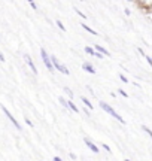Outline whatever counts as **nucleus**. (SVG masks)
<instances>
[{
	"instance_id": "nucleus-1",
	"label": "nucleus",
	"mask_w": 152,
	"mask_h": 161,
	"mask_svg": "<svg viewBox=\"0 0 152 161\" xmlns=\"http://www.w3.org/2000/svg\"><path fill=\"white\" fill-rule=\"evenodd\" d=\"M100 107H102V109H103L104 112H108L110 116H114L115 119H118V121H119V122L125 124V119H124V118H122L121 115H118V113H116V112L114 110V107H112V106H109L108 103H104V102H100Z\"/></svg>"
},
{
	"instance_id": "nucleus-2",
	"label": "nucleus",
	"mask_w": 152,
	"mask_h": 161,
	"mask_svg": "<svg viewBox=\"0 0 152 161\" xmlns=\"http://www.w3.org/2000/svg\"><path fill=\"white\" fill-rule=\"evenodd\" d=\"M40 57H42V61L45 63V66L48 67V70L49 72H54L55 67H54V64H52V60H51V57L48 55V54H46V51L43 48L40 49Z\"/></svg>"
},
{
	"instance_id": "nucleus-3",
	"label": "nucleus",
	"mask_w": 152,
	"mask_h": 161,
	"mask_svg": "<svg viewBox=\"0 0 152 161\" xmlns=\"http://www.w3.org/2000/svg\"><path fill=\"white\" fill-rule=\"evenodd\" d=\"M51 60H52V64H54V67H55V69H57L58 72H61L63 75H70V72H69V69H67V67H66L64 64H61V63L58 61V60H57L54 55L51 57Z\"/></svg>"
},
{
	"instance_id": "nucleus-4",
	"label": "nucleus",
	"mask_w": 152,
	"mask_h": 161,
	"mask_svg": "<svg viewBox=\"0 0 152 161\" xmlns=\"http://www.w3.org/2000/svg\"><path fill=\"white\" fill-rule=\"evenodd\" d=\"M2 110L5 112V115H6V116H8L9 119H11V122H12V124H14L15 127H17V130H21V125H19V122H18V121H17V118H14V116H12V113H11V112H9L8 109H6V107H5V106H2Z\"/></svg>"
},
{
	"instance_id": "nucleus-5",
	"label": "nucleus",
	"mask_w": 152,
	"mask_h": 161,
	"mask_svg": "<svg viewBox=\"0 0 152 161\" xmlns=\"http://www.w3.org/2000/svg\"><path fill=\"white\" fill-rule=\"evenodd\" d=\"M24 60H25V63L30 66L31 72L35 73V75H37V69H36V66H35V63H33V60H31V57L29 55V54H25V55H24Z\"/></svg>"
},
{
	"instance_id": "nucleus-6",
	"label": "nucleus",
	"mask_w": 152,
	"mask_h": 161,
	"mask_svg": "<svg viewBox=\"0 0 152 161\" xmlns=\"http://www.w3.org/2000/svg\"><path fill=\"white\" fill-rule=\"evenodd\" d=\"M84 142H85V145H87V146H88V148H90V149H91L92 152H94V154H98V148H97L94 143H92L90 139H85Z\"/></svg>"
},
{
	"instance_id": "nucleus-7",
	"label": "nucleus",
	"mask_w": 152,
	"mask_h": 161,
	"mask_svg": "<svg viewBox=\"0 0 152 161\" xmlns=\"http://www.w3.org/2000/svg\"><path fill=\"white\" fill-rule=\"evenodd\" d=\"M94 49H97L98 52H102L103 55H106V57H110V52L106 49V48H103V46H100V45H94Z\"/></svg>"
},
{
	"instance_id": "nucleus-8",
	"label": "nucleus",
	"mask_w": 152,
	"mask_h": 161,
	"mask_svg": "<svg viewBox=\"0 0 152 161\" xmlns=\"http://www.w3.org/2000/svg\"><path fill=\"white\" fill-rule=\"evenodd\" d=\"M82 69L87 70L88 73H91V75H94V73H96V69H94V67H92L90 63H84V64H82Z\"/></svg>"
},
{
	"instance_id": "nucleus-9",
	"label": "nucleus",
	"mask_w": 152,
	"mask_h": 161,
	"mask_svg": "<svg viewBox=\"0 0 152 161\" xmlns=\"http://www.w3.org/2000/svg\"><path fill=\"white\" fill-rule=\"evenodd\" d=\"M139 3H140L142 6H143V8H151V6H152V0H139Z\"/></svg>"
},
{
	"instance_id": "nucleus-10",
	"label": "nucleus",
	"mask_w": 152,
	"mask_h": 161,
	"mask_svg": "<svg viewBox=\"0 0 152 161\" xmlns=\"http://www.w3.org/2000/svg\"><path fill=\"white\" fill-rule=\"evenodd\" d=\"M67 107H70V109H72V110H73L75 113H79V109H78V107H76V104H75L73 102H72V98L69 100V103H67Z\"/></svg>"
},
{
	"instance_id": "nucleus-11",
	"label": "nucleus",
	"mask_w": 152,
	"mask_h": 161,
	"mask_svg": "<svg viewBox=\"0 0 152 161\" xmlns=\"http://www.w3.org/2000/svg\"><path fill=\"white\" fill-rule=\"evenodd\" d=\"M82 27H84V29H85V30H87L88 33H91V35H94V36H97V35H98V33H97L96 30H92V29H91V27H88L87 24H84V23H82Z\"/></svg>"
},
{
	"instance_id": "nucleus-12",
	"label": "nucleus",
	"mask_w": 152,
	"mask_h": 161,
	"mask_svg": "<svg viewBox=\"0 0 152 161\" xmlns=\"http://www.w3.org/2000/svg\"><path fill=\"white\" fill-rule=\"evenodd\" d=\"M81 100H82V103L88 107V109H92V104H91V102L87 98V97H81Z\"/></svg>"
},
{
	"instance_id": "nucleus-13",
	"label": "nucleus",
	"mask_w": 152,
	"mask_h": 161,
	"mask_svg": "<svg viewBox=\"0 0 152 161\" xmlns=\"http://www.w3.org/2000/svg\"><path fill=\"white\" fill-rule=\"evenodd\" d=\"M142 130H143V131H146V133L149 134V136H151V139H152V130H151V128H148L146 125H142Z\"/></svg>"
},
{
	"instance_id": "nucleus-14",
	"label": "nucleus",
	"mask_w": 152,
	"mask_h": 161,
	"mask_svg": "<svg viewBox=\"0 0 152 161\" xmlns=\"http://www.w3.org/2000/svg\"><path fill=\"white\" fill-rule=\"evenodd\" d=\"M27 2L30 3V6H31L33 9H35V11H37V5L35 3V0H27Z\"/></svg>"
},
{
	"instance_id": "nucleus-15",
	"label": "nucleus",
	"mask_w": 152,
	"mask_h": 161,
	"mask_svg": "<svg viewBox=\"0 0 152 161\" xmlns=\"http://www.w3.org/2000/svg\"><path fill=\"white\" fill-rule=\"evenodd\" d=\"M57 25H58V29H60L61 31H66V27H64V24L61 21H57Z\"/></svg>"
},
{
	"instance_id": "nucleus-16",
	"label": "nucleus",
	"mask_w": 152,
	"mask_h": 161,
	"mask_svg": "<svg viewBox=\"0 0 152 161\" xmlns=\"http://www.w3.org/2000/svg\"><path fill=\"white\" fill-rule=\"evenodd\" d=\"M58 102H60V103H61L64 107H67V103H69V102H66V100H64L63 97H60V98H58Z\"/></svg>"
},
{
	"instance_id": "nucleus-17",
	"label": "nucleus",
	"mask_w": 152,
	"mask_h": 161,
	"mask_svg": "<svg viewBox=\"0 0 152 161\" xmlns=\"http://www.w3.org/2000/svg\"><path fill=\"white\" fill-rule=\"evenodd\" d=\"M119 79L122 80V82H125V84H130V82H128V79H127V78H125V76L122 75V73H121V75H119Z\"/></svg>"
},
{
	"instance_id": "nucleus-18",
	"label": "nucleus",
	"mask_w": 152,
	"mask_h": 161,
	"mask_svg": "<svg viewBox=\"0 0 152 161\" xmlns=\"http://www.w3.org/2000/svg\"><path fill=\"white\" fill-rule=\"evenodd\" d=\"M64 91H66V92H67V94H69V97H70V98H72V97H73V92H72V91H70V90L67 88V86H64Z\"/></svg>"
},
{
	"instance_id": "nucleus-19",
	"label": "nucleus",
	"mask_w": 152,
	"mask_h": 161,
	"mask_svg": "<svg viewBox=\"0 0 152 161\" xmlns=\"http://www.w3.org/2000/svg\"><path fill=\"white\" fill-rule=\"evenodd\" d=\"M145 58H146V61H148V64L152 67V58L149 57V55H145Z\"/></svg>"
},
{
	"instance_id": "nucleus-20",
	"label": "nucleus",
	"mask_w": 152,
	"mask_h": 161,
	"mask_svg": "<svg viewBox=\"0 0 152 161\" xmlns=\"http://www.w3.org/2000/svg\"><path fill=\"white\" fill-rule=\"evenodd\" d=\"M75 11H76V13H78V15H81L82 18H87V17H85V15H84V13H82L81 11H79V9H75Z\"/></svg>"
},
{
	"instance_id": "nucleus-21",
	"label": "nucleus",
	"mask_w": 152,
	"mask_h": 161,
	"mask_svg": "<svg viewBox=\"0 0 152 161\" xmlns=\"http://www.w3.org/2000/svg\"><path fill=\"white\" fill-rule=\"evenodd\" d=\"M119 94H121V96H124V97H128V94L125 92L124 90H119Z\"/></svg>"
},
{
	"instance_id": "nucleus-22",
	"label": "nucleus",
	"mask_w": 152,
	"mask_h": 161,
	"mask_svg": "<svg viewBox=\"0 0 152 161\" xmlns=\"http://www.w3.org/2000/svg\"><path fill=\"white\" fill-rule=\"evenodd\" d=\"M25 122H27V125H29V127H33V122H31V121H30L29 118H25Z\"/></svg>"
},
{
	"instance_id": "nucleus-23",
	"label": "nucleus",
	"mask_w": 152,
	"mask_h": 161,
	"mask_svg": "<svg viewBox=\"0 0 152 161\" xmlns=\"http://www.w3.org/2000/svg\"><path fill=\"white\" fill-rule=\"evenodd\" d=\"M103 148H104V149H106V151H108V152L110 154V148H109V146H108L106 143H103Z\"/></svg>"
},
{
	"instance_id": "nucleus-24",
	"label": "nucleus",
	"mask_w": 152,
	"mask_h": 161,
	"mask_svg": "<svg viewBox=\"0 0 152 161\" xmlns=\"http://www.w3.org/2000/svg\"><path fill=\"white\" fill-rule=\"evenodd\" d=\"M54 161H61V157H54Z\"/></svg>"
}]
</instances>
